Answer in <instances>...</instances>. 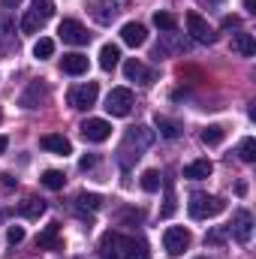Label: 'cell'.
<instances>
[{
    "instance_id": "obj_1",
    "label": "cell",
    "mask_w": 256,
    "mask_h": 259,
    "mask_svg": "<svg viewBox=\"0 0 256 259\" xmlns=\"http://www.w3.org/2000/svg\"><path fill=\"white\" fill-rule=\"evenodd\" d=\"M100 256L103 259H151L148 256V244L136 235L124 232H106L100 241Z\"/></svg>"
},
{
    "instance_id": "obj_2",
    "label": "cell",
    "mask_w": 256,
    "mask_h": 259,
    "mask_svg": "<svg viewBox=\"0 0 256 259\" xmlns=\"http://www.w3.org/2000/svg\"><path fill=\"white\" fill-rule=\"evenodd\" d=\"M151 142H154V130H148V127L127 130V136H124V142H121V148H118V160H121V166L127 169L133 160H139L142 151L151 148Z\"/></svg>"
},
{
    "instance_id": "obj_3",
    "label": "cell",
    "mask_w": 256,
    "mask_h": 259,
    "mask_svg": "<svg viewBox=\"0 0 256 259\" xmlns=\"http://www.w3.org/2000/svg\"><path fill=\"white\" fill-rule=\"evenodd\" d=\"M52 15H55V0H30V9L21 18V33H36Z\"/></svg>"
},
{
    "instance_id": "obj_4",
    "label": "cell",
    "mask_w": 256,
    "mask_h": 259,
    "mask_svg": "<svg viewBox=\"0 0 256 259\" xmlns=\"http://www.w3.org/2000/svg\"><path fill=\"white\" fill-rule=\"evenodd\" d=\"M187 208H190V217H193V220H208V217H217V214L226 208V202H223L220 196L193 193L190 202H187Z\"/></svg>"
},
{
    "instance_id": "obj_5",
    "label": "cell",
    "mask_w": 256,
    "mask_h": 259,
    "mask_svg": "<svg viewBox=\"0 0 256 259\" xmlns=\"http://www.w3.org/2000/svg\"><path fill=\"white\" fill-rule=\"evenodd\" d=\"M97 97H100V84H97V81H84V84H75V88L66 94L69 106H72V109H78V112L91 109V106L97 103Z\"/></svg>"
},
{
    "instance_id": "obj_6",
    "label": "cell",
    "mask_w": 256,
    "mask_h": 259,
    "mask_svg": "<svg viewBox=\"0 0 256 259\" xmlns=\"http://www.w3.org/2000/svg\"><path fill=\"white\" fill-rule=\"evenodd\" d=\"M190 241H193V235L184 226H169V229L163 232V247H166L169 256H181V253L190 247Z\"/></svg>"
},
{
    "instance_id": "obj_7",
    "label": "cell",
    "mask_w": 256,
    "mask_h": 259,
    "mask_svg": "<svg viewBox=\"0 0 256 259\" xmlns=\"http://www.w3.org/2000/svg\"><path fill=\"white\" fill-rule=\"evenodd\" d=\"M130 109H133V91H127V88H115L106 97V112L112 118H127Z\"/></svg>"
},
{
    "instance_id": "obj_8",
    "label": "cell",
    "mask_w": 256,
    "mask_h": 259,
    "mask_svg": "<svg viewBox=\"0 0 256 259\" xmlns=\"http://www.w3.org/2000/svg\"><path fill=\"white\" fill-rule=\"evenodd\" d=\"M88 12H91V18L97 21V24H112L115 18H118V12H121V6H118V0H88Z\"/></svg>"
},
{
    "instance_id": "obj_9",
    "label": "cell",
    "mask_w": 256,
    "mask_h": 259,
    "mask_svg": "<svg viewBox=\"0 0 256 259\" xmlns=\"http://www.w3.org/2000/svg\"><path fill=\"white\" fill-rule=\"evenodd\" d=\"M58 33H61V39L69 42V46H88V42H91L88 27H84L81 21H75V18H64L61 27H58Z\"/></svg>"
},
{
    "instance_id": "obj_10",
    "label": "cell",
    "mask_w": 256,
    "mask_h": 259,
    "mask_svg": "<svg viewBox=\"0 0 256 259\" xmlns=\"http://www.w3.org/2000/svg\"><path fill=\"white\" fill-rule=\"evenodd\" d=\"M187 33H190L196 42H205V46H211V42L217 39V33L211 30V24H208L199 12H187Z\"/></svg>"
},
{
    "instance_id": "obj_11",
    "label": "cell",
    "mask_w": 256,
    "mask_h": 259,
    "mask_svg": "<svg viewBox=\"0 0 256 259\" xmlns=\"http://www.w3.org/2000/svg\"><path fill=\"white\" fill-rule=\"evenodd\" d=\"M78 130H81V139L84 142H106L112 136V124L103 121V118H88Z\"/></svg>"
},
{
    "instance_id": "obj_12",
    "label": "cell",
    "mask_w": 256,
    "mask_h": 259,
    "mask_svg": "<svg viewBox=\"0 0 256 259\" xmlns=\"http://www.w3.org/2000/svg\"><path fill=\"white\" fill-rule=\"evenodd\" d=\"M229 232L241 241V244H247L250 241V235H253V217H250V211H235V217H232V223H229Z\"/></svg>"
},
{
    "instance_id": "obj_13",
    "label": "cell",
    "mask_w": 256,
    "mask_h": 259,
    "mask_svg": "<svg viewBox=\"0 0 256 259\" xmlns=\"http://www.w3.org/2000/svg\"><path fill=\"white\" fill-rule=\"evenodd\" d=\"M46 100H49V84H46V81H30L18 103H21L24 109H36V106L46 103Z\"/></svg>"
},
{
    "instance_id": "obj_14",
    "label": "cell",
    "mask_w": 256,
    "mask_h": 259,
    "mask_svg": "<svg viewBox=\"0 0 256 259\" xmlns=\"http://www.w3.org/2000/svg\"><path fill=\"white\" fill-rule=\"evenodd\" d=\"M36 247H42V250H64V241H61V223H49V226L39 232Z\"/></svg>"
},
{
    "instance_id": "obj_15",
    "label": "cell",
    "mask_w": 256,
    "mask_h": 259,
    "mask_svg": "<svg viewBox=\"0 0 256 259\" xmlns=\"http://www.w3.org/2000/svg\"><path fill=\"white\" fill-rule=\"evenodd\" d=\"M124 75H127L130 81H139V84H151L154 81V69H148L142 61H136V58H130L127 64H124Z\"/></svg>"
},
{
    "instance_id": "obj_16",
    "label": "cell",
    "mask_w": 256,
    "mask_h": 259,
    "mask_svg": "<svg viewBox=\"0 0 256 259\" xmlns=\"http://www.w3.org/2000/svg\"><path fill=\"white\" fill-rule=\"evenodd\" d=\"M39 145H42L46 151L58 154V157L72 154V145H69V139H66V136H58V133H49V136H42V139H39Z\"/></svg>"
},
{
    "instance_id": "obj_17",
    "label": "cell",
    "mask_w": 256,
    "mask_h": 259,
    "mask_svg": "<svg viewBox=\"0 0 256 259\" xmlns=\"http://www.w3.org/2000/svg\"><path fill=\"white\" fill-rule=\"evenodd\" d=\"M121 39L127 42V46H145V39H148V30H145V24H139V21H127L124 27H121Z\"/></svg>"
},
{
    "instance_id": "obj_18",
    "label": "cell",
    "mask_w": 256,
    "mask_h": 259,
    "mask_svg": "<svg viewBox=\"0 0 256 259\" xmlns=\"http://www.w3.org/2000/svg\"><path fill=\"white\" fill-rule=\"evenodd\" d=\"M184 49H187V39H181L175 30H169V33H163V42H157L154 58H163L166 52H184Z\"/></svg>"
},
{
    "instance_id": "obj_19",
    "label": "cell",
    "mask_w": 256,
    "mask_h": 259,
    "mask_svg": "<svg viewBox=\"0 0 256 259\" xmlns=\"http://www.w3.org/2000/svg\"><path fill=\"white\" fill-rule=\"evenodd\" d=\"M61 69L66 75H81V72H88V58L78 55V52H69V55L61 58Z\"/></svg>"
},
{
    "instance_id": "obj_20",
    "label": "cell",
    "mask_w": 256,
    "mask_h": 259,
    "mask_svg": "<svg viewBox=\"0 0 256 259\" xmlns=\"http://www.w3.org/2000/svg\"><path fill=\"white\" fill-rule=\"evenodd\" d=\"M214 172V163L211 160H193L184 166V178H190V181H202V178H208Z\"/></svg>"
},
{
    "instance_id": "obj_21",
    "label": "cell",
    "mask_w": 256,
    "mask_h": 259,
    "mask_svg": "<svg viewBox=\"0 0 256 259\" xmlns=\"http://www.w3.org/2000/svg\"><path fill=\"white\" fill-rule=\"evenodd\" d=\"M232 52L235 55H241V58H253V52H256V42H253V33H235L232 36Z\"/></svg>"
},
{
    "instance_id": "obj_22",
    "label": "cell",
    "mask_w": 256,
    "mask_h": 259,
    "mask_svg": "<svg viewBox=\"0 0 256 259\" xmlns=\"http://www.w3.org/2000/svg\"><path fill=\"white\" fill-rule=\"evenodd\" d=\"M18 214L27 217V220H39V217L46 214V202L36 199V196H30V199H24V202L18 205Z\"/></svg>"
},
{
    "instance_id": "obj_23",
    "label": "cell",
    "mask_w": 256,
    "mask_h": 259,
    "mask_svg": "<svg viewBox=\"0 0 256 259\" xmlns=\"http://www.w3.org/2000/svg\"><path fill=\"white\" fill-rule=\"evenodd\" d=\"M118 61H121V49H118V46H112V42H109V46H103V49H100V66H103L106 72H109V69H115Z\"/></svg>"
},
{
    "instance_id": "obj_24",
    "label": "cell",
    "mask_w": 256,
    "mask_h": 259,
    "mask_svg": "<svg viewBox=\"0 0 256 259\" xmlns=\"http://www.w3.org/2000/svg\"><path fill=\"white\" fill-rule=\"evenodd\" d=\"M12 46H15V27H12L9 15L3 12V15H0V49L6 52V49H12Z\"/></svg>"
},
{
    "instance_id": "obj_25",
    "label": "cell",
    "mask_w": 256,
    "mask_h": 259,
    "mask_svg": "<svg viewBox=\"0 0 256 259\" xmlns=\"http://www.w3.org/2000/svg\"><path fill=\"white\" fill-rule=\"evenodd\" d=\"M157 130H160V136H166V139H178L181 136V124L178 121H172V118H163V115H157Z\"/></svg>"
},
{
    "instance_id": "obj_26",
    "label": "cell",
    "mask_w": 256,
    "mask_h": 259,
    "mask_svg": "<svg viewBox=\"0 0 256 259\" xmlns=\"http://www.w3.org/2000/svg\"><path fill=\"white\" fill-rule=\"evenodd\" d=\"M223 136H226V130L223 127H217V124H211V127H205L202 130V145H208V148H214V145H220L223 142Z\"/></svg>"
},
{
    "instance_id": "obj_27",
    "label": "cell",
    "mask_w": 256,
    "mask_h": 259,
    "mask_svg": "<svg viewBox=\"0 0 256 259\" xmlns=\"http://www.w3.org/2000/svg\"><path fill=\"white\" fill-rule=\"evenodd\" d=\"M49 190H64V184H66V178H64V172H58V169H49V172H42V178H39Z\"/></svg>"
},
{
    "instance_id": "obj_28",
    "label": "cell",
    "mask_w": 256,
    "mask_h": 259,
    "mask_svg": "<svg viewBox=\"0 0 256 259\" xmlns=\"http://www.w3.org/2000/svg\"><path fill=\"white\" fill-rule=\"evenodd\" d=\"M33 55H36L39 61L52 58V55H55V39H49V36H39V39L33 42Z\"/></svg>"
},
{
    "instance_id": "obj_29",
    "label": "cell",
    "mask_w": 256,
    "mask_h": 259,
    "mask_svg": "<svg viewBox=\"0 0 256 259\" xmlns=\"http://www.w3.org/2000/svg\"><path fill=\"white\" fill-rule=\"evenodd\" d=\"M142 190H148V193H157L160 190V172L157 169L142 172Z\"/></svg>"
},
{
    "instance_id": "obj_30",
    "label": "cell",
    "mask_w": 256,
    "mask_h": 259,
    "mask_svg": "<svg viewBox=\"0 0 256 259\" xmlns=\"http://www.w3.org/2000/svg\"><path fill=\"white\" fill-rule=\"evenodd\" d=\"M154 24H157L160 30H166V33L178 27V21H175V15H169V12H157V15H154Z\"/></svg>"
},
{
    "instance_id": "obj_31",
    "label": "cell",
    "mask_w": 256,
    "mask_h": 259,
    "mask_svg": "<svg viewBox=\"0 0 256 259\" xmlns=\"http://www.w3.org/2000/svg\"><path fill=\"white\" fill-rule=\"evenodd\" d=\"M238 157H241L244 163H253V160H256V142H253V139H244V142H241Z\"/></svg>"
},
{
    "instance_id": "obj_32",
    "label": "cell",
    "mask_w": 256,
    "mask_h": 259,
    "mask_svg": "<svg viewBox=\"0 0 256 259\" xmlns=\"http://www.w3.org/2000/svg\"><path fill=\"white\" fill-rule=\"evenodd\" d=\"M75 202H78L81 208H91V211H97V208L103 205V199H100L97 193H78L75 196Z\"/></svg>"
},
{
    "instance_id": "obj_33",
    "label": "cell",
    "mask_w": 256,
    "mask_h": 259,
    "mask_svg": "<svg viewBox=\"0 0 256 259\" xmlns=\"http://www.w3.org/2000/svg\"><path fill=\"white\" fill-rule=\"evenodd\" d=\"M160 214H163V217H172V214H175V193H172V184H166V205H163Z\"/></svg>"
},
{
    "instance_id": "obj_34",
    "label": "cell",
    "mask_w": 256,
    "mask_h": 259,
    "mask_svg": "<svg viewBox=\"0 0 256 259\" xmlns=\"http://www.w3.org/2000/svg\"><path fill=\"white\" fill-rule=\"evenodd\" d=\"M6 241H9V244H21V241H24V229H21V226H9Z\"/></svg>"
},
{
    "instance_id": "obj_35",
    "label": "cell",
    "mask_w": 256,
    "mask_h": 259,
    "mask_svg": "<svg viewBox=\"0 0 256 259\" xmlns=\"http://www.w3.org/2000/svg\"><path fill=\"white\" fill-rule=\"evenodd\" d=\"M226 232H229V226H226V229H214V232H208V235H205V244H223Z\"/></svg>"
},
{
    "instance_id": "obj_36",
    "label": "cell",
    "mask_w": 256,
    "mask_h": 259,
    "mask_svg": "<svg viewBox=\"0 0 256 259\" xmlns=\"http://www.w3.org/2000/svg\"><path fill=\"white\" fill-rule=\"evenodd\" d=\"M94 166H97V157H94V154H84V157L78 160V169H81V172H88V169H94Z\"/></svg>"
},
{
    "instance_id": "obj_37",
    "label": "cell",
    "mask_w": 256,
    "mask_h": 259,
    "mask_svg": "<svg viewBox=\"0 0 256 259\" xmlns=\"http://www.w3.org/2000/svg\"><path fill=\"white\" fill-rule=\"evenodd\" d=\"M235 27H241V18L238 15H226L223 18V30H235Z\"/></svg>"
},
{
    "instance_id": "obj_38",
    "label": "cell",
    "mask_w": 256,
    "mask_h": 259,
    "mask_svg": "<svg viewBox=\"0 0 256 259\" xmlns=\"http://www.w3.org/2000/svg\"><path fill=\"white\" fill-rule=\"evenodd\" d=\"M0 181H3V187H15V178L6 172V175H0Z\"/></svg>"
},
{
    "instance_id": "obj_39",
    "label": "cell",
    "mask_w": 256,
    "mask_h": 259,
    "mask_svg": "<svg viewBox=\"0 0 256 259\" xmlns=\"http://www.w3.org/2000/svg\"><path fill=\"white\" fill-rule=\"evenodd\" d=\"M244 9H247V12L253 15V12H256V0H244Z\"/></svg>"
},
{
    "instance_id": "obj_40",
    "label": "cell",
    "mask_w": 256,
    "mask_h": 259,
    "mask_svg": "<svg viewBox=\"0 0 256 259\" xmlns=\"http://www.w3.org/2000/svg\"><path fill=\"white\" fill-rule=\"evenodd\" d=\"M18 3H21V0H3V6H6V9H12V6H18Z\"/></svg>"
},
{
    "instance_id": "obj_41",
    "label": "cell",
    "mask_w": 256,
    "mask_h": 259,
    "mask_svg": "<svg viewBox=\"0 0 256 259\" xmlns=\"http://www.w3.org/2000/svg\"><path fill=\"white\" fill-rule=\"evenodd\" d=\"M6 145H9V142H6V136H0V154L6 151Z\"/></svg>"
},
{
    "instance_id": "obj_42",
    "label": "cell",
    "mask_w": 256,
    "mask_h": 259,
    "mask_svg": "<svg viewBox=\"0 0 256 259\" xmlns=\"http://www.w3.org/2000/svg\"><path fill=\"white\" fill-rule=\"evenodd\" d=\"M208 3H217V0H208Z\"/></svg>"
},
{
    "instance_id": "obj_43",
    "label": "cell",
    "mask_w": 256,
    "mask_h": 259,
    "mask_svg": "<svg viewBox=\"0 0 256 259\" xmlns=\"http://www.w3.org/2000/svg\"><path fill=\"white\" fill-rule=\"evenodd\" d=\"M0 121H3V112H0Z\"/></svg>"
},
{
    "instance_id": "obj_44",
    "label": "cell",
    "mask_w": 256,
    "mask_h": 259,
    "mask_svg": "<svg viewBox=\"0 0 256 259\" xmlns=\"http://www.w3.org/2000/svg\"><path fill=\"white\" fill-rule=\"evenodd\" d=\"M199 259H205V256H199Z\"/></svg>"
}]
</instances>
